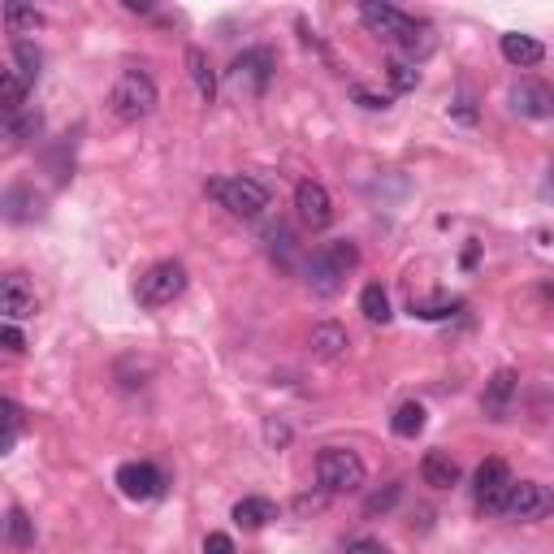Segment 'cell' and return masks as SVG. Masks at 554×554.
Returning <instances> with one entry per match:
<instances>
[{
    "mask_svg": "<svg viewBox=\"0 0 554 554\" xmlns=\"http://www.w3.org/2000/svg\"><path fill=\"white\" fill-rule=\"evenodd\" d=\"M360 265V252H355V243L347 239H334V243H325L321 252H316L308 260V286H312V295H338L342 282H347V273Z\"/></svg>",
    "mask_w": 554,
    "mask_h": 554,
    "instance_id": "obj_1",
    "label": "cell"
},
{
    "mask_svg": "<svg viewBox=\"0 0 554 554\" xmlns=\"http://www.w3.org/2000/svg\"><path fill=\"white\" fill-rule=\"evenodd\" d=\"M208 195H213L230 217H243V221H252V217H260L269 208V187L260 178H252V174L213 178V182H208Z\"/></svg>",
    "mask_w": 554,
    "mask_h": 554,
    "instance_id": "obj_2",
    "label": "cell"
},
{
    "mask_svg": "<svg viewBox=\"0 0 554 554\" xmlns=\"http://www.w3.org/2000/svg\"><path fill=\"white\" fill-rule=\"evenodd\" d=\"M109 109H113V117H122V122H143V117L156 109L152 74H143V70H122V74H117V83L109 91Z\"/></svg>",
    "mask_w": 554,
    "mask_h": 554,
    "instance_id": "obj_3",
    "label": "cell"
},
{
    "mask_svg": "<svg viewBox=\"0 0 554 554\" xmlns=\"http://www.w3.org/2000/svg\"><path fill=\"white\" fill-rule=\"evenodd\" d=\"M364 477V459L347 446H325L321 459H316V481H321L325 494H355L364 490Z\"/></svg>",
    "mask_w": 554,
    "mask_h": 554,
    "instance_id": "obj_4",
    "label": "cell"
},
{
    "mask_svg": "<svg viewBox=\"0 0 554 554\" xmlns=\"http://www.w3.org/2000/svg\"><path fill=\"white\" fill-rule=\"evenodd\" d=\"M511 485H516V477H511V468L503 459H485L477 468V477H472V503H477V511H485V516H507Z\"/></svg>",
    "mask_w": 554,
    "mask_h": 554,
    "instance_id": "obj_5",
    "label": "cell"
},
{
    "mask_svg": "<svg viewBox=\"0 0 554 554\" xmlns=\"http://www.w3.org/2000/svg\"><path fill=\"white\" fill-rule=\"evenodd\" d=\"M182 290H187V265H182V260H161V265H152L139 277L135 295H139L143 308H165V303H174Z\"/></svg>",
    "mask_w": 554,
    "mask_h": 554,
    "instance_id": "obj_6",
    "label": "cell"
},
{
    "mask_svg": "<svg viewBox=\"0 0 554 554\" xmlns=\"http://www.w3.org/2000/svg\"><path fill=\"white\" fill-rule=\"evenodd\" d=\"M554 511V490L542 481H516L511 485V498H507V516L511 520H524V524H533V520H546Z\"/></svg>",
    "mask_w": 554,
    "mask_h": 554,
    "instance_id": "obj_7",
    "label": "cell"
},
{
    "mask_svg": "<svg viewBox=\"0 0 554 554\" xmlns=\"http://www.w3.org/2000/svg\"><path fill=\"white\" fill-rule=\"evenodd\" d=\"M277 70V57H273V48H247L239 52V57L230 61V78H234V87H243V91H265L269 87V78Z\"/></svg>",
    "mask_w": 554,
    "mask_h": 554,
    "instance_id": "obj_8",
    "label": "cell"
},
{
    "mask_svg": "<svg viewBox=\"0 0 554 554\" xmlns=\"http://www.w3.org/2000/svg\"><path fill=\"white\" fill-rule=\"evenodd\" d=\"M511 109L529 122H542V117L554 113V87L542 83V78H524V83L511 87Z\"/></svg>",
    "mask_w": 554,
    "mask_h": 554,
    "instance_id": "obj_9",
    "label": "cell"
},
{
    "mask_svg": "<svg viewBox=\"0 0 554 554\" xmlns=\"http://www.w3.org/2000/svg\"><path fill=\"white\" fill-rule=\"evenodd\" d=\"M295 208H299V221L312 230H325L329 221H334V204H329V191L321 182H299L295 187Z\"/></svg>",
    "mask_w": 554,
    "mask_h": 554,
    "instance_id": "obj_10",
    "label": "cell"
},
{
    "mask_svg": "<svg viewBox=\"0 0 554 554\" xmlns=\"http://www.w3.org/2000/svg\"><path fill=\"white\" fill-rule=\"evenodd\" d=\"M117 490L126 498H135V503H148V498L165 490V477H161V468H152V464H122L117 468Z\"/></svg>",
    "mask_w": 554,
    "mask_h": 554,
    "instance_id": "obj_11",
    "label": "cell"
},
{
    "mask_svg": "<svg viewBox=\"0 0 554 554\" xmlns=\"http://www.w3.org/2000/svg\"><path fill=\"white\" fill-rule=\"evenodd\" d=\"M0 312H5V321L35 316V286L26 282V273H9L5 282H0Z\"/></svg>",
    "mask_w": 554,
    "mask_h": 554,
    "instance_id": "obj_12",
    "label": "cell"
},
{
    "mask_svg": "<svg viewBox=\"0 0 554 554\" xmlns=\"http://www.w3.org/2000/svg\"><path fill=\"white\" fill-rule=\"evenodd\" d=\"M360 18H364L368 31L381 35V39H390V44H399V35L412 26V13H403V9H394V5H377V0L360 5Z\"/></svg>",
    "mask_w": 554,
    "mask_h": 554,
    "instance_id": "obj_13",
    "label": "cell"
},
{
    "mask_svg": "<svg viewBox=\"0 0 554 554\" xmlns=\"http://www.w3.org/2000/svg\"><path fill=\"white\" fill-rule=\"evenodd\" d=\"M516 390H520V373H516V368H498V373L485 381V394H481L485 416H490V420H503L507 407H511V399H516Z\"/></svg>",
    "mask_w": 554,
    "mask_h": 554,
    "instance_id": "obj_14",
    "label": "cell"
},
{
    "mask_svg": "<svg viewBox=\"0 0 554 554\" xmlns=\"http://www.w3.org/2000/svg\"><path fill=\"white\" fill-rule=\"evenodd\" d=\"M420 481L433 490H451V485H459V464L446 451H429L420 459Z\"/></svg>",
    "mask_w": 554,
    "mask_h": 554,
    "instance_id": "obj_15",
    "label": "cell"
},
{
    "mask_svg": "<svg viewBox=\"0 0 554 554\" xmlns=\"http://www.w3.org/2000/svg\"><path fill=\"white\" fill-rule=\"evenodd\" d=\"M399 48H403V61H425L433 48H438V35H433V26L429 22H420L412 18V26L399 35Z\"/></svg>",
    "mask_w": 554,
    "mask_h": 554,
    "instance_id": "obj_16",
    "label": "cell"
},
{
    "mask_svg": "<svg viewBox=\"0 0 554 554\" xmlns=\"http://www.w3.org/2000/svg\"><path fill=\"white\" fill-rule=\"evenodd\" d=\"M503 57L511 61V65H520V70H529V65H542V57H546V48L537 44L533 35H503Z\"/></svg>",
    "mask_w": 554,
    "mask_h": 554,
    "instance_id": "obj_17",
    "label": "cell"
},
{
    "mask_svg": "<svg viewBox=\"0 0 554 554\" xmlns=\"http://www.w3.org/2000/svg\"><path fill=\"white\" fill-rule=\"evenodd\" d=\"M187 70H191V83H195V91H200V100L213 104V96H217V74H213V61H208L204 48H187Z\"/></svg>",
    "mask_w": 554,
    "mask_h": 554,
    "instance_id": "obj_18",
    "label": "cell"
},
{
    "mask_svg": "<svg viewBox=\"0 0 554 554\" xmlns=\"http://www.w3.org/2000/svg\"><path fill=\"white\" fill-rule=\"evenodd\" d=\"M5 221H35L39 217V195H35V187H9L5 191Z\"/></svg>",
    "mask_w": 554,
    "mask_h": 554,
    "instance_id": "obj_19",
    "label": "cell"
},
{
    "mask_svg": "<svg viewBox=\"0 0 554 554\" xmlns=\"http://www.w3.org/2000/svg\"><path fill=\"white\" fill-rule=\"evenodd\" d=\"M342 351H347V329H342V325L321 321L312 329V355H321V360H338Z\"/></svg>",
    "mask_w": 554,
    "mask_h": 554,
    "instance_id": "obj_20",
    "label": "cell"
},
{
    "mask_svg": "<svg viewBox=\"0 0 554 554\" xmlns=\"http://www.w3.org/2000/svg\"><path fill=\"white\" fill-rule=\"evenodd\" d=\"M234 520H239L243 524V529H265V524L269 520H277V507L269 503V498H239V503H234Z\"/></svg>",
    "mask_w": 554,
    "mask_h": 554,
    "instance_id": "obj_21",
    "label": "cell"
},
{
    "mask_svg": "<svg viewBox=\"0 0 554 554\" xmlns=\"http://www.w3.org/2000/svg\"><path fill=\"white\" fill-rule=\"evenodd\" d=\"M425 403H416V399H407L399 403V412L390 416V429H394V438H416V433H425Z\"/></svg>",
    "mask_w": 554,
    "mask_h": 554,
    "instance_id": "obj_22",
    "label": "cell"
},
{
    "mask_svg": "<svg viewBox=\"0 0 554 554\" xmlns=\"http://www.w3.org/2000/svg\"><path fill=\"white\" fill-rule=\"evenodd\" d=\"M464 303H459L455 295H429V299H412V316H420V321H446V316H455Z\"/></svg>",
    "mask_w": 554,
    "mask_h": 554,
    "instance_id": "obj_23",
    "label": "cell"
},
{
    "mask_svg": "<svg viewBox=\"0 0 554 554\" xmlns=\"http://www.w3.org/2000/svg\"><path fill=\"white\" fill-rule=\"evenodd\" d=\"M5 537H9V546L31 550V546H35V520L26 516L22 507H9V516H5Z\"/></svg>",
    "mask_w": 554,
    "mask_h": 554,
    "instance_id": "obj_24",
    "label": "cell"
},
{
    "mask_svg": "<svg viewBox=\"0 0 554 554\" xmlns=\"http://www.w3.org/2000/svg\"><path fill=\"white\" fill-rule=\"evenodd\" d=\"M0 78H5V117H18V113H26V91H31V83L13 70V65H5L0 70Z\"/></svg>",
    "mask_w": 554,
    "mask_h": 554,
    "instance_id": "obj_25",
    "label": "cell"
},
{
    "mask_svg": "<svg viewBox=\"0 0 554 554\" xmlns=\"http://www.w3.org/2000/svg\"><path fill=\"white\" fill-rule=\"evenodd\" d=\"M13 70H18L26 83L35 87V78H39V65H44V57H39V48L31 44V39H13Z\"/></svg>",
    "mask_w": 554,
    "mask_h": 554,
    "instance_id": "obj_26",
    "label": "cell"
},
{
    "mask_svg": "<svg viewBox=\"0 0 554 554\" xmlns=\"http://www.w3.org/2000/svg\"><path fill=\"white\" fill-rule=\"evenodd\" d=\"M360 312H364L373 325H386L390 316H394V312H390V295H386V290H381L377 282L364 286V290H360Z\"/></svg>",
    "mask_w": 554,
    "mask_h": 554,
    "instance_id": "obj_27",
    "label": "cell"
},
{
    "mask_svg": "<svg viewBox=\"0 0 554 554\" xmlns=\"http://www.w3.org/2000/svg\"><path fill=\"white\" fill-rule=\"evenodd\" d=\"M39 22H44V18H39L31 5H18V0H13V5H5V26H9V35H26V31H35Z\"/></svg>",
    "mask_w": 554,
    "mask_h": 554,
    "instance_id": "obj_28",
    "label": "cell"
},
{
    "mask_svg": "<svg viewBox=\"0 0 554 554\" xmlns=\"http://www.w3.org/2000/svg\"><path fill=\"white\" fill-rule=\"evenodd\" d=\"M35 130H39V113H18V117H5V139H9V148H18V143L35 139Z\"/></svg>",
    "mask_w": 554,
    "mask_h": 554,
    "instance_id": "obj_29",
    "label": "cell"
},
{
    "mask_svg": "<svg viewBox=\"0 0 554 554\" xmlns=\"http://www.w3.org/2000/svg\"><path fill=\"white\" fill-rule=\"evenodd\" d=\"M386 78L394 83V91H412L416 83H420V70L412 61H403V57H394L390 65H386Z\"/></svg>",
    "mask_w": 554,
    "mask_h": 554,
    "instance_id": "obj_30",
    "label": "cell"
},
{
    "mask_svg": "<svg viewBox=\"0 0 554 554\" xmlns=\"http://www.w3.org/2000/svg\"><path fill=\"white\" fill-rule=\"evenodd\" d=\"M0 407H5V442H0V451L9 455V451H13V442H18V433H22V407L13 403V399H5Z\"/></svg>",
    "mask_w": 554,
    "mask_h": 554,
    "instance_id": "obj_31",
    "label": "cell"
},
{
    "mask_svg": "<svg viewBox=\"0 0 554 554\" xmlns=\"http://www.w3.org/2000/svg\"><path fill=\"white\" fill-rule=\"evenodd\" d=\"M399 494H403V485H386V490L368 494V503H364V511H368V516H381V511H390L394 503H399Z\"/></svg>",
    "mask_w": 554,
    "mask_h": 554,
    "instance_id": "obj_32",
    "label": "cell"
},
{
    "mask_svg": "<svg viewBox=\"0 0 554 554\" xmlns=\"http://www.w3.org/2000/svg\"><path fill=\"white\" fill-rule=\"evenodd\" d=\"M351 96H355V104H360V109H368V113H386V109H390V96H377V91H368V87H360V83L351 87Z\"/></svg>",
    "mask_w": 554,
    "mask_h": 554,
    "instance_id": "obj_33",
    "label": "cell"
},
{
    "mask_svg": "<svg viewBox=\"0 0 554 554\" xmlns=\"http://www.w3.org/2000/svg\"><path fill=\"white\" fill-rule=\"evenodd\" d=\"M347 554H390V546L377 542V537H351V542H347Z\"/></svg>",
    "mask_w": 554,
    "mask_h": 554,
    "instance_id": "obj_34",
    "label": "cell"
},
{
    "mask_svg": "<svg viewBox=\"0 0 554 554\" xmlns=\"http://www.w3.org/2000/svg\"><path fill=\"white\" fill-rule=\"evenodd\" d=\"M5 351H9V355H22V351H26V338H22L18 321H5Z\"/></svg>",
    "mask_w": 554,
    "mask_h": 554,
    "instance_id": "obj_35",
    "label": "cell"
},
{
    "mask_svg": "<svg viewBox=\"0 0 554 554\" xmlns=\"http://www.w3.org/2000/svg\"><path fill=\"white\" fill-rule=\"evenodd\" d=\"M204 554H234L230 533H208V537H204Z\"/></svg>",
    "mask_w": 554,
    "mask_h": 554,
    "instance_id": "obj_36",
    "label": "cell"
},
{
    "mask_svg": "<svg viewBox=\"0 0 554 554\" xmlns=\"http://www.w3.org/2000/svg\"><path fill=\"white\" fill-rule=\"evenodd\" d=\"M265 438H269L273 446H286V442H290V429L277 425V420H269V425H265Z\"/></svg>",
    "mask_w": 554,
    "mask_h": 554,
    "instance_id": "obj_37",
    "label": "cell"
},
{
    "mask_svg": "<svg viewBox=\"0 0 554 554\" xmlns=\"http://www.w3.org/2000/svg\"><path fill=\"white\" fill-rule=\"evenodd\" d=\"M295 507H299V511H321V507H325V498H312V494H303Z\"/></svg>",
    "mask_w": 554,
    "mask_h": 554,
    "instance_id": "obj_38",
    "label": "cell"
},
{
    "mask_svg": "<svg viewBox=\"0 0 554 554\" xmlns=\"http://www.w3.org/2000/svg\"><path fill=\"white\" fill-rule=\"evenodd\" d=\"M546 195H554V165H550V178H546Z\"/></svg>",
    "mask_w": 554,
    "mask_h": 554,
    "instance_id": "obj_39",
    "label": "cell"
}]
</instances>
